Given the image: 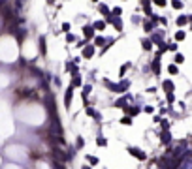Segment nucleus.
Masks as SVG:
<instances>
[{"label": "nucleus", "mask_w": 192, "mask_h": 169, "mask_svg": "<svg viewBox=\"0 0 192 169\" xmlns=\"http://www.w3.org/2000/svg\"><path fill=\"white\" fill-rule=\"evenodd\" d=\"M72 96H74V86H68V90H66V96H64V105L66 107H70V102H72Z\"/></svg>", "instance_id": "obj_1"}, {"label": "nucleus", "mask_w": 192, "mask_h": 169, "mask_svg": "<svg viewBox=\"0 0 192 169\" xmlns=\"http://www.w3.org/2000/svg\"><path fill=\"white\" fill-rule=\"evenodd\" d=\"M83 36H85L87 40L94 38V28H92V27H83Z\"/></svg>", "instance_id": "obj_2"}, {"label": "nucleus", "mask_w": 192, "mask_h": 169, "mask_svg": "<svg viewBox=\"0 0 192 169\" xmlns=\"http://www.w3.org/2000/svg\"><path fill=\"white\" fill-rule=\"evenodd\" d=\"M94 55V45H87L85 49H83V57L85 58H90Z\"/></svg>", "instance_id": "obj_3"}, {"label": "nucleus", "mask_w": 192, "mask_h": 169, "mask_svg": "<svg viewBox=\"0 0 192 169\" xmlns=\"http://www.w3.org/2000/svg\"><path fill=\"white\" fill-rule=\"evenodd\" d=\"M128 150H130V154H134L136 158H139V160H143V158H145V154H143V152H139V148H136V147H130Z\"/></svg>", "instance_id": "obj_4"}, {"label": "nucleus", "mask_w": 192, "mask_h": 169, "mask_svg": "<svg viewBox=\"0 0 192 169\" xmlns=\"http://www.w3.org/2000/svg\"><path fill=\"white\" fill-rule=\"evenodd\" d=\"M153 70H155V73H160V60H158V57L153 60Z\"/></svg>", "instance_id": "obj_5"}, {"label": "nucleus", "mask_w": 192, "mask_h": 169, "mask_svg": "<svg viewBox=\"0 0 192 169\" xmlns=\"http://www.w3.org/2000/svg\"><path fill=\"white\" fill-rule=\"evenodd\" d=\"M104 43H106V38H104V36H96V38H94V45H98V47H102Z\"/></svg>", "instance_id": "obj_6"}, {"label": "nucleus", "mask_w": 192, "mask_h": 169, "mask_svg": "<svg viewBox=\"0 0 192 169\" xmlns=\"http://www.w3.org/2000/svg\"><path fill=\"white\" fill-rule=\"evenodd\" d=\"M92 28H94V30H104V28H106V23H104V21H96L92 25Z\"/></svg>", "instance_id": "obj_7"}, {"label": "nucleus", "mask_w": 192, "mask_h": 169, "mask_svg": "<svg viewBox=\"0 0 192 169\" xmlns=\"http://www.w3.org/2000/svg\"><path fill=\"white\" fill-rule=\"evenodd\" d=\"M160 139H162V143H164V145H168V143L171 141V137H170V132H164V134L160 135Z\"/></svg>", "instance_id": "obj_8"}, {"label": "nucleus", "mask_w": 192, "mask_h": 169, "mask_svg": "<svg viewBox=\"0 0 192 169\" xmlns=\"http://www.w3.org/2000/svg\"><path fill=\"white\" fill-rule=\"evenodd\" d=\"M113 27H115V30H122V21L119 17L113 19Z\"/></svg>", "instance_id": "obj_9"}, {"label": "nucleus", "mask_w": 192, "mask_h": 169, "mask_svg": "<svg viewBox=\"0 0 192 169\" xmlns=\"http://www.w3.org/2000/svg\"><path fill=\"white\" fill-rule=\"evenodd\" d=\"M98 9H100V13H104V15H109V13H111V11H109V8H107L106 4H100Z\"/></svg>", "instance_id": "obj_10"}, {"label": "nucleus", "mask_w": 192, "mask_h": 169, "mask_svg": "<svg viewBox=\"0 0 192 169\" xmlns=\"http://www.w3.org/2000/svg\"><path fill=\"white\" fill-rule=\"evenodd\" d=\"M79 84H81V77L76 73V75H74V81H72V86H79Z\"/></svg>", "instance_id": "obj_11"}, {"label": "nucleus", "mask_w": 192, "mask_h": 169, "mask_svg": "<svg viewBox=\"0 0 192 169\" xmlns=\"http://www.w3.org/2000/svg\"><path fill=\"white\" fill-rule=\"evenodd\" d=\"M66 70H68V71H74V73H76V71H77V64L68 62V64H66Z\"/></svg>", "instance_id": "obj_12"}, {"label": "nucleus", "mask_w": 192, "mask_h": 169, "mask_svg": "<svg viewBox=\"0 0 192 169\" xmlns=\"http://www.w3.org/2000/svg\"><path fill=\"white\" fill-rule=\"evenodd\" d=\"M40 51H41V55H45V38L43 36L40 38Z\"/></svg>", "instance_id": "obj_13"}, {"label": "nucleus", "mask_w": 192, "mask_h": 169, "mask_svg": "<svg viewBox=\"0 0 192 169\" xmlns=\"http://www.w3.org/2000/svg\"><path fill=\"white\" fill-rule=\"evenodd\" d=\"M164 88L168 90V92H171V88H173V83H171V81H164Z\"/></svg>", "instance_id": "obj_14"}, {"label": "nucleus", "mask_w": 192, "mask_h": 169, "mask_svg": "<svg viewBox=\"0 0 192 169\" xmlns=\"http://www.w3.org/2000/svg\"><path fill=\"white\" fill-rule=\"evenodd\" d=\"M143 28H145V32H153V23H143Z\"/></svg>", "instance_id": "obj_15"}, {"label": "nucleus", "mask_w": 192, "mask_h": 169, "mask_svg": "<svg viewBox=\"0 0 192 169\" xmlns=\"http://www.w3.org/2000/svg\"><path fill=\"white\" fill-rule=\"evenodd\" d=\"M188 21H190V17H179L177 19V25H187Z\"/></svg>", "instance_id": "obj_16"}, {"label": "nucleus", "mask_w": 192, "mask_h": 169, "mask_svg": "<svg viewBox=\"0 0 192 169\" xmlns=\"http://www.w3.org/2000/svg\"><path fill=\"white\" fill-rule=\"evenodd\" d=\"M141 45H143V49H147V51H149V49H151V40H143Z\"/></svg>", "instance_id": "obj_17"}, {"label": "nucleus", "mask_w": 192, "mask_h": 169, "mask_svg": "<svg viewBox=\"0 0 192 169\" xmlns=\"http://www.w3.org/2000/svg\"><path fill=\"white\" fill-rule=\"evenodd\" d=\"M171 6H173L175 9H181V8H183V2H179V0H173V2H171Z\"/></svg>", "instance_id": "obj_18"}, {"label": "nucleus", "mask_w": 192, "mask_h": 169, "mask_svg": "<svg viewBox=\"0 0 192 169\" xmlns=\"http://www.w3.org/2000/svg\"><path fill=\"white\" fill-rule=\"evenodd\" d=\"M175 40H177V41L185 40V32H177V34H175Z\"/></svg>", "instance_id": "obj_19"}, {"label": "nucleus", "mask_w": 192, "mask_h": 169, "mask_svg": "<svg viewBox=\"0 0 192 169\" xmlns=\"http://www.w3.org/2000/svg\"><path fill=\"white\" fill-rule=\"evenodd\" d=\"M121 13H122V9H121V8H113V11H111V15H117V17H119Z\"/></svg>", "instance_id": "obj_20"}, {"label": "nucleus", "mask_w": 192, "mask_h": 169, "mask_svg": "<svg viewBox=\"0 0 192 169\" xmlns=\"http://www.w3.org/2000/svg\"><path fill=\"white\" fill-rule=\"evenodd\" d=\"M153 41L160 43V41H162V36H160V34H153Z\"/></svg>", "instance_id": "obj_21"}, {"label": "nucleus", "mask_w": 192, "mask_h": 169, "mask_svg": "<svg viewBox=\"0 0 192 169\" xmlns=\"http://www.w3.org/2000/svg\"><path fill=\"white\" fill-rule=\"evenodd\" d=\"M66 41H68V43L76 41V36H74V34H66Z\"/></svg>", "instance_id": "obj_22"}, {"label": "nucleus", "mask_w": 192, "mask_h": 169, "mask_svg": "<svg viewBox=\"0 0 192 169\" xmlns=\"http://www.w3.org/2000/svg\"><path fill=\"white\" fill-rule=\"evenodd\" d=\"M183 60H185V57H183V55H175V62H177V64H181Z\"/></svg>", "instance_id": "obj_23"}, {"label": "nucleus", "mask_w": 192, "mask_h": 169, "mask_svg": "<svg viewBox=\"0 0 192 169\" xmlns=\"http://www.w3.org/2000/svg\"><path fill=\"white\" fill-rule=\"evenodd\" d=\"M121 122H122V124H126V126H128V124H132V120H130V116H124V118H121Z\"/></svg>", "instance_id": "obj_24"}, {"label": "nucleus", "mask_w": 192, "mask_h": 169, "mask_svg": "<svg viewBox=\"0 0 192 169\" xmlns=\"http://www.w3.org/2000/svg\"><path fill=\"white\" fill-rule=\"evenodd\" d=\"M168 70H170V73H173V75L177 73V66H175V64H171V66L168 68Z\"/></svg>", "instance_id": "obj_25"}, {"label": "nucleus", "mask_w": 192, "mask_h": 169, "mask_svg": "<svg viewBox=\"0 0 192 169\" xmlns=\"http://www.w3.org/2000/svg\"><path fill=\"white\" fill-rule=\"evenodd\" d=\"M157 6H166V0H153Z\"/></svg>", "instance_id": "obj_26"}, {"label": "nucleus", "mask_w": 192, "mask_h": 169, "mask_svg": "<svg viewBox=\"0 0 192 169\" xmlns=\"http://www.w3.org/2000/svg\"><path fill=\"white\" fill-rule=\"evenodd\" d=\"M96 143H98V145H102V147H104V145H106V139H104V137H98V139H96Z\"/></svg>", "instance_id": "obj_27"}, {"label": "nucleus", "mask_w": 192, "mask_h": 169, "mask_svg": "<svg viewBox=\"0 0 192 169\" xmlns=\"http://www.w3.org/2000/svg\"><path fill=\"white\" fill-rule=\"evenodd\" d=\"M168 49H170V51H177V45H175V43H170V45H168Z\"/></svg>", "instance_id": "obj_28"}, {"label": "nucleus", "mask_w": 192, "mask_h": 169, "mask_svg": "<svg viewBox=\"0 0 192 169\" xmlns=\"http://www.w3.org/2000/svg\"><path fill=\"white\" fill-rule=\"evenodd\" d=\"M124 103H126V100H119V102H117V107H124Z\"/></svg>", "instance_id": "obj_29"}, {"label": "nucleus", "mask_w": 192, "mask_h": 169, "mask_svg": "<svg viewBox=\"0 0 192 169\" xmlns=\"http://www.w3.org/2000/svg\"><path fill=\"white\" fill-rule=\"evenodd\" d=\"M128 68H130V64H124V66H122V68H121V73H122V75H124V71H126V70H128Z\"/></svg>", "instance_id": "obj_30"}, {"label": "nucleus", "mask_w": 192, "mask_h": 169, "mask_svg": "<svg viewBox=\"0 0 192 169\" xmlns=\"http://www.w3.org/2000/svg\"><path fill=\"white\" fill-rule=\"evenodd\" d=\"M62 30H66V32L70 30V23H64V25H62Z\"/></svg>", "instance_id": "obj_31"}, {"label": "nucleus", "mask_w": 192, "mask_h": 169, "mask_svg": "<svg viewBox=\"0 0 192 169\" xmlns=\"http://www.w3.org/2000/svg\"><path fill=\"white\" fill-rule=\"evenodd\" d=\"M87 113H89V115H94V116H96V113H94V109H90V107H87Z\"/></svg>", "instance_id": "obj_32"}, {"label": "nucleus", "mask_w": 192, "mask_h": 169, "mask_svg": "<svg viewBox=\"0 0 192 169\" xmlns=\"http://www.w3.org/2000/svg\"><path fill=\"white\" fill-rule=\"evenodd\" d=\"M89 162H90V164H96V162H98V160H96L94 156H89Z\"/></svg>", "instance_id": "obj_33"}, {"label": "nucleus", "mask_w": 192, "mask_h": 169, "mask_svg": "<svg viewBox=\"0 0 192 169\" xmlns=\"http://www.w3.org/2000/svg\"><path fill=\"white\" fill-rule=\"evenodd\" d=\"M6 2H8V0H0V8H4V6H6Z\"/></svg>", "instance_id": "obj_34"}, {"label": "nucleus", "mask_w": 192, "mask_h": 169, "mask_svg": "<svg viewBox=\"0 0 192 169\" xmlns=\"http://www.w3.org/2000/svg\"><path fill=\"white\" fill-rule=\"evenodd\" d=\"M47 4H55V0H47Z\"/></svg>", "instance_id": "obj_35"}, {"label": "nucleus", "mask_w": 192, "mask_h": 169, "mask_svg": "<svg viewBox=\"0 0 192 169\" xmlns=\"http://www.w3.org/2000/svg\"><path fill=\"white\" fill-rule=\"evenodd\" d=\"M145 2H149V0H141V4H145Z\"/></svg>", "instance_id": "obj_36"}]
</instances>
